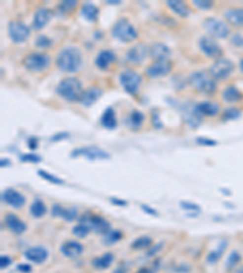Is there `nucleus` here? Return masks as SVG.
Returning a JSON list of instances; mask_svg holds the SVG:
<instances>
[{
  "instance_id": "obj_1",
  "label": "nucleus",
  "mask_w": 243,
  "mask_h": 273,
  "mask_svg": "<svg viewBox=\"0 0 243 273\" xmlns=\"http://www.w3.org/2000/svg\"><path fill=\"white\" fill-rule=\"evenodd\" d=\"M83 63V55L75 46L64 48L56 56L57 68L64 73H75Z\"/></svg>"
},
{
  "instance_id": "obj_2",
  "label": "nucleus",
  "mask_w": 243,
  "mask_h": 273,
  "mask_svg": "<svg viewBox=\"0 0 243 273\" xmlns=\"http://www.w3.org/2000/svg\"><path fill=\"white\" fill-rule=\"evenodd\" d=\"M83 85L78 78L67 77L56 85V93L67 102H79L83 93Z\"/></svg>"
},
{
  "instance_id": "obj_3",
  "label": "nucleus",
  "mask_w": 243,
  "mask_h": 273,
  "mask_svg": "<svg viewBox=\"0 0 243 273\" xmlns=\"http://www.w3.org/2000/svg\"><path fill=\"white\" fill-rule=\"evenodd\" d=\"M189 84L193 90L203 95H211L216 90V80L209 71H196L189 78Z\"/></svg>"
},
{
  "instance_id": "obj_4",
  "label": "nucleus",
  "mask_w": 243,
  "mask_h": 273,
  "mask_svg": "<svg viewBox=\"0 0 243 273\" xmlns=\"http://www.w3.org/2000/svg\"><path fill=\"white\" fill-rule=\"evenodd\" d=\"M111 34L122 43H133L139 36L137 28L127 18H119L118 21H116L111 30Z\"/></svg>"
},
{
  "instance_id": "obj_5",
  "label": "nucleus",
  "mask_w": 243,
  "mask_h": 273,
  "mask_svg": "<svg viewBox=\"0 0 243 273\" xmlns=\"http://www.w3.org/2000/svg\"><path fill=\"white\" fill-rule=\"evenodd\" d=\"M51 57L45 53H31L23 59V66L32 73H40L49 68Z\"/></svg>"
},
{
  "instance_id": "obj_6",
  "label": "nucleus",
  "mask_w": 243,
  "mask_h": 273,
  "mask_svg": "<svg viewBox=\"0 0 243 273\" xmlns=\"http://www.w3.org/2000/svg\"><path fill=\"white\" fill-rule=\"evenodd\" d=\"M203 30H206L208 36L216 39H224L230 34V28L224 21L216 17H208L202 23Z\"/></svg>"
},
{
  "instance_id": "obj_7",
  "label": "nucleus",
  "mask_w": 243,
  "mask_h": 273,
  "mask_svg": "<svg viewBox=\"0 0 243 273\" xmlns=\"http://www.w3.org/2000/svg\"><path fill=\"white\" fill-rule=\"evenodd\" d=\"M119 83L125 92L130 93V95H137L140 90L141 83H142V77L133 69H124L119 74Z\"/></svg>"
},
{
  "instance_id": "obj_8",
  "label": "nucleus",
  "mask_w": 243,
  "mask_h": 273,
  "mask_svg": "<svg viewBox=\"0 0 243 273\" xmlns=\"http://www.w3.org/2000/svg\"><path fill=\"white\" fill-rule=\"evenodd\" d=\"M79 223L88 226L89 230L99 233V235H107L111 231V225L106 218L98 214H84L80 217Z\"/></svg>"
},
{
  "instance_id": "obj_9",
  "label": "nucleus",
  "mask_w": 243,
  "mask_h": 273,
  "mask_svg": "<svg viewBox=\"0 0 243 273\" xmlns=\"http://www.w3.org/2000/svg\"><path fill=\"white\" fill-rule=\"evenodd\" d=\"M235 71V64L231 60L220 59L215 60L214 63L209 67V73L215 80H226Z\"/></svg>"
},
{
  "instance_id": "obj_10",
  "label": "nucleus",
  "mask_w": 243,
  "mask_h": 273,
  "mask_svg": "<svg viewBox=\"0 0 243 273\" xmlns=\"http://www.w3.org/2000/svg\"><path fill=\"white\" fill-rule=\"evenodd\" d=\"M70 157H84L89 160H104L109 159L111 155H109V153H107L106 151L99 148L98 146H87V147H80L73 151V152L70 153Z\"/></svg>"
},
{
  "instance_id": "obj_11",
  "label": "nucleus",
  "mask_w": 243,
  "mask_h": 273,
  "mask_svg": "<svg viewBox=\"0 0 243 273\" xmlns=\"http://www.w3.org/2000/svg\"><path fill=\"white\" fill-rule=\"evenodd\" d=\"M7 33L14 43L22 44L31 35V30L27 25L20 22V21H11L7 26Z\"/></svg>"
},
{
  "instance_id": "obj_12",
  "label": "nucleus",
  "mask_w": 243,
  "mask_h": 273,
  "mask_svg": "<svg viewBox=\"0 0 243 273\" xmlns=\"http://www.w3.org/2000/svg\"><path fill=\"white\" fill-rule=\"evenodd\" d=\"M198 46H200V50L202 51L206 56L209 59L218 60L220 59L221 55H223V50H221V46L216 43V40L210 36L205 35L198 40Z\"/></svg>"
},
{
  "instance_id": "obj_13",
  "label": "nucleus",
  "mask_w": 243,
  "mask_h": 273,
  "mask_svg": "<svg viewBox=\"0 0 243 273\" xmlns=\"http://www.w3.org/2000/svg\"><path fill=\"white\" fill-rule=\"evenodd\" d=\"M173 68V63L171 60H164V61H153L150 66L146 67L145 74L148 78H161L169 74Z\"/></svg>"
},
{
  "instance_id": "obj_14",
  "label": "nucleus",
  "mask_w": 243,
  "mask_h": 273,
  "mask_svg": "<svg viewBox=\"0 0 243 273\" xmlns=\"http://www.w3.org/2000/svg\"><path fill=\"white\" fill-rule=\"evenodd\" d=\"M148 55V48L145 44H135L130 49H128L127 54H125V60L128 63L130 64H141Z\"/></svg>"
},
{
  "instance_id": "obj_15",
  "label": "nucleus",
  "mask_w": 243,
  "mask_h": 273,
  "mask_svg": "<svg viewBox=\"0 0 243 273\" xmlns=\"http://www.w3.org/2000/svg\"><path fill=\"white\" fill-rule=\"evenodd\" d=\"M2 200L15 209H21L26 204V198L14 188H7L2 192Z\"/></svg>"
},
{
  "instance_id": "obj_16",
  "label": "nucleus",
  "mask_w": 243,
  "mask_h": 273,
  "mask_svg": "<svg viewBox=\"0 0 243 273\" xmlns=\"http://www.w3.org/2000/svg\"><path fill=\"white\" fill-rule=\"evenodd\" d=\"M103 96V90L98 87H90L83 91L82 96L79 98V103L84 107H90L94 103L99 101V98Z\"/></svg>"
},
{
  "instance_id": "obj_17",
  "label": "nucleus",
  "mask_w": 243,
  "mask_h": 273,
  "mask_svg": "<svg viewBox=\"0 0 243 273\" xmlns=\"http://www.w3.org/2000/svg\"><path fill=\"white\" fill-rule=\"evenodd\" d=\"M50 18H51V11L50 9L48 7H38L35 14V17H33V23H32V27L35 28V30H40L50 22Z\"/></svg>"
},
{
  "instance_id": "obj_18",
  "label": "nucleus",
  "mask_w": 243,
  "mask_h": 273,
  "mask_svg": "<svg viewBox=\"0 0 243 273\" xmlns=\"http://www.w3.org/2000/svg\"><path fill=\"white\" fill-rule=\"evenodd\" d=\"M148 54L155 61H164V60L171 59L172 50L166 44L155 43L151 45V48H148Z\"/></svg>"
},
{
  "instance_id": "obj_19",
  "label": "nucleus",
  "mask_w": 243,
  "mask_h": 273,
  "mask_svg": "<svg viewBox=\"0 0 243 273\" xmlns=\"http://www.w3.org/2000/svg\"><path fill=\"white\" fill-rule=\"evenodd\" d=\"M49 253L45 248L43 246H32V248L27 249L25 251V257L31 262H35V264H43L48 259Z\"/></svg>"
},
{
  "instance_id": "obj_20",
  "label": "nucleus",
  "mask_w": 243,
  "mask_h": 273,
  "mask_svg": "<svg viewBox=\"0 0 243 273\" xmlns=\"http://www.w3.org/2000/svg\"><path fill=\"white\" fill-rule=\"evenodd\" d=\"M5 225L15 235H22L27 230V225L20 217H17L15 214H11V212L6 214L5 216Z\"/></svg>"
},
{
  "instance_id": "obj_21",
  "label": "nucleus",
  "mask_w": 243,
  "mask_h": 273,
  "mask_svg": "<svg viewBox=\"0 0 243 273\" xmlns=\"http://www.w3.org/2000/svg\"><path fill=\"white\" fill-rule=\"evenodd\" d=\"M52 216L64 218L65 221H73L78 217V210L77 208H64L60 204H55L51 210Z\"/></svg>"
},
{
  "instance_id": "obj_22",
  "label": "nucleus",
  "mask_w": 243,
  "mask_h": 273,
  "mask_svg": "<svg viewBox=\"0 0 243 273\" xmlns=\"http://www.w3.org/2000/svg\"><path fill=\"white\" fill-rule=\"evenodd\" d=\"M83 250H84V248H83L82 244L75 241L65 242L61 245V248H60V251L66 257H69V259H75V257L80 256Z\"/></svg>"
},
{
  "instance_id": "obj_23",
  "label": "nucleus",
  "mask_w": 243,
  "mask_h": 273,
  "mask_svg": "<svg viewBox=\"0 0 243 273\" xmlns=\"http://www.w3.org/2000/svg\"><path fill=\"white\" fill-rule=\"evenodd\" d=\"M116 62V54L111 50H103L98 54L95 59V64L98 68L106 71L111 64Z\"/></svg>"
},
{
  "instance_id": "obj_24",
  "label": "nucleus",
  "mask_w": 243,
  "mask_h": 273,
  "mask_svg": "<svg viewBox=\"0 0 243 273\" xmlns=\"http://www.w3.org/2000/svg\"><path fill=\"white\" fill-rule=\"evenodd\" d=\"M224 17L230 25L243 27V7H231L224 11Z\"/></svg>"
},
{
  "instance_id": "obj_25",
  "label": "nucleus",
  "mask_w": 243,
  "mask_h": 273,
  "mask_svg": "<svg viewBox=\"0 0 243 273\" xmlns=\"http://www.w3.org/2000/svg\"><path fill=\"white\" fill-rule=\"evenodd\" d=\"M166 5L174 12L175 15L177 16L185 18L189 17L191 15V10L190 7L187 6V4L185 1H181V0H168L166 1Z\"/></svg>"
},
{
  "instance_id": "obj_26",
  "label": "nucleus",
  "mask_w": 243,
  "mask_h": 273,
  "mask_svg": "<svg viewBox=\"0 0 243 273\" xmlns=\"http://www.w3.org/2000/svg\"><path fill=\"white\" fill-rule=\"evenodd\" d=\"M145 121V114L138 109H133L125 119V124L130 130H139Z\"/></svg>"
},
{
  "instance_id": "obj_27",
  "label": "nucleus",
  "mask_w": 243,
  "mask_h": 273,
  "mask_svg": "<svg viewBox=\"0 0 243 273\" xmlns=\"http://www.w3.org/2000/svg\"><path fill=\"white\" fill-rule=\"evenodd\" d=\"M196 108H197V111L200 112V114L202 117H214L220 111V106L215 102H211V101H203V102L197 103Z\"/></svg>"
},
{
  "instance_id": "obj_28",
  "label": "nucleus",
  "mask_w": 243,
  "mask_h": 273,
  "mask_svg": "<svg viewBox=\"0 0 243 273\" xmlns=\"http://www.w3.org/2000/svg\"><path fill=\"white\" fill-rule=\"evenodd\" d=\"M101 125L108 130H113L117 127V118H116V112L112 107H107L106 111L104 112V114L101 116L100 119Z\"/></svg>"
},
{
  "instance_id": "obj_29",
  "label": "nucleus",
  "mask_w": 243,
  "mask_h": 273,
  "mask_svg": "<svg viewBox=\"0 0 243 273\" xmlns=\"http://www.w3.org/2000/svg\"><path fill=\"white\" fill-rule=\"evenodd\" d=\"M221 96H223V100L229 103L239 102L243 97L241 91L237 89L236 87H234V85H230V87L225 88V90L223 91V95Z\"/></svg>"
},
{
  "instance_id": "obj_30",
  "label": "nucleus",
  "mask_w": 243,
  "mask_h": 273,
  "mask_svg": "<svg viewBox=\"0 0 243 273\" xmlns=\"http://www.w3.org/2000/svg\"><path fill=\"white\" fill-rule=\"evenodd\" d=\"M114 261L113 253H106L93 260V266L98 270H107Z\"/></svg>"
},
{
  "instance_id": "obj_31",
  "label": "nucleus",
  "mask_w": 243,
  "mask_h": 273,
  "mask_svg": "<svg viewBox=\"0 0 243 273\" xmlns=\"http://www.w3.org/2000/svg\"><path fill=\"white\" fill-rule=\"evenodd\" d=\"M80 14H82V16L84 17L88 22H96L99 17V9L94 4L87 2V4H84L82 6Z\"/></svg>"
},
{
  "instance_id": "obj_32",
  "label": "nucleus",
  "mask_w": 243,
  "mask_h": 273,
  "mask_svg": "<svg viewBox=\"0 0 243 273\" xmlns=\"http://www.w3.org/2000/svg\"><path fill=\"white\" fill-rule=\"evenodd\" d=\"M31 215L35 218L43 217L46 214V205L41 199H35L30 208Z\"/></svg>"
},
{
  "instance_id": "obj_33",
  "label": "nucleus",
  "mask_w": 243,
  "mask_h": 273,
  "mask_svg": "<svg viewBox=\"0 0 243 273\" xmlns=\"http://www.w3.org/2000/svg\"><path fill=\"white\" fill-rule=\"evenodd\" d=\"M152 238L148 236H141L139 238L135 239L132 243V248L135 250H142V249L148 248V246H152Z\"/></svg>"
},
{
  "instance_id": "obj_34",
  "label": "nucleus",
  "mask_w": 243,
  "mask_h": 273,
  "mask_svg": "<svg viewBox=\"0 0 243 273\" xmlns=\"http://www.w3.org/2000/svg\"><path fill=\"white\" fill-rule=\"evenodd\" d=\"M123 238V233L119 231H109L107 235H104V241L106 243V245H113L114 243H117L118 241H121Z\"/></svg>"
},
{
  "instance_id": "obj_35",
  "label": "nucleus",
  "mask_w": 243,
  "mask_h": 273,
  "mask_svg": "<svg viewBox=\"0 0 243 273\" xmlns=\"http://www.w3.org/2000/svg\"><path fill=\"white\" fill-rule=\"evenodd\" d=\"M38 175L40 176L41 179H44V180L50 182V183H52V184H64V180H61V179L57 178V176H55V175H52V174L48 173V171L39 170Z\"/></svg>"
},
{
  "instance_id": "obj_36",
  "label": "nucleus",
  "mask_w": 243,
  "mask_h": 273,
  "mask_svg": "<svg viewBox=\"0 0 243 273\" xmlns=\"http://www.w3.org/2000/svg\"><path fill=\"white\" fill-rule=\"evenodd\" d=\"M225 246H226L225 244H223V245L220 246V249L218 248L216 250L209 253L208 256H207V262H209V264H211V265H214L215 262H218L219 260H220V257L223 256L224 250H225Z\"/></svg>"
},
{
  "instance_id": "obj_37",
  "label": "nucleus",
  "mask_w": 243,
  "mask_h": 273,
  "mask_svg": "<svg viewBox=\"0 0 243 273\" xmlns=\"http://www.w3.org/2000/svg\"><path fill=\"white\" fill-rule=\"evenodd\" d=\"M35 46L39 49H49L50 46H52V40L49 38V36L40 34L36 36Z\"/></svg>"
},
{
  "instance_id": "obj_38",
  "label": "nucleus",
  "mask_w": 243,
  "mask_h": 273,
  "mask_svg": "<svg viewBox=\"0 0 243 273\" xmlns=\"http://www.w3.org/2000/svg\"><path fill=\"white\" fill-rule=\"evenodd\" d=\"M89 232H90L89 227L83 225V223H78V225L74 226L72 230V233L77 237V238H85V237L89 235Z\"/></svg>"
},
{
  "instance_id": "obj_39",
  "label": "nucleus",
  "mask_w": 243,
  "mask_h": 273,
  "mask_svg": "<svg viewBox=\"0 0 243 273\" xmlns=\"http://www.w3.org/2000/svg\"><path fill=\"white\" fill-rule=\"evenodd\" d=\"M240 116H241V111H240L237 107L227 108L224 111V113H223L224 121H234V119L239 118Z\"/></svg>"
},
{
  "instance_id": "obj_40",
  "label": "nucleus",
  "mask_w": 243,
  "mask_h": 273,
  "mask_svg": "<svg viewBox=\"0 0 243 273\" xmlns=\"http://www.w3.org/2000/svg\"><path fill=\"white\" fill-rule=\"evenodd\" d=\"M240 261H241V255L237 253V251H232V253L229 255V259H227L226 261V269H234L235 266H237V264H239Z\"/></svg>"
},
{
  "instance_id": "obj_41",
  "label": "nucleus",
  "mask_w": 243,
  "mask_h": 273,
  "mask_svg": "<svg viewBox=\"0 0 243 273\" xmlns=\"http://www.w3.org/2000/svg\"><path fill=\"white\" fill-rule=\"evenodd\" d=\"M78 6V1H74V0H66V1H62L61 4L59 5V10L61 12H70Z\"/></svg>"
},
{
  "instance_id": "obj_42",
  "label": "nucleus",
  "mask_w": 243,
  "mask_h": 273,
  "mask_svg": "<svg viewBox=\"0 0 243 273\" xmlns=\"http://www.w3.org/2000/svg\"><path fill=\"white\" fill-rule=\"evenodd\" d=\"M20 160L22 163H40L41 162V157L38 154H35V153H27V154H22L20 157Z\"/></svg>"
},
{
  "instance_id": "obj_43",
  "label": "nucleus",
  "mask_w": 243,
  "mask_h": 273,
  "mask_svg": "<svg viewBox=\"0 0 243 273\" xmlns=\"http://www.w3.org/2000/svg\"><path fill=\"white\" fill-rule=\"evenodd\" d=\"M196 7L198 9H202V10H209L210 7H213L214 2L213 1H209V0H193L192 2Z\"/></svg>"
},
{
  "instance_id": "obj_44",
  "label": "nucleus",
  "mask_w": 243,
  "mask_h": 273,
  "mask_svg": "<svg viewBox=\"0 0 243 273\" xmlns=\"http://www.w3.org/2000/svg\"><path fill=\"white\" fill-rule=\"evenodd\" d=\"M231 44L234 46H236V48H239V49H243V36L241 34H235V35H232V38H231Z\"/></svg>"
},
{
  "instance_id": "obj_45",
  "label": "nucleus",
  "mask_w": 243,
  "mask_h": 273,
  "mask_svg": "<svg viewBox=\"0 0 243 273\" xmlns=\"http://www.w3.org/2000/svg\"><path fill=\"white\" fill-rule=\"evenodd\" d=\"M196 142L202 146H207V147H210V146H215L216 145V141H214V140H210L208 139V137H200V139L196 140Z\"/></svg>"
},
{
  "instance_id": "obj_46",
  "label": "nucleus",
  "mask_w": 243,
  "mask_h": 273,
  "mask_svg": "<svg viewBox=\"0 0 243 273\" xmlns=\"http://www.w3.org/2000/svg\"><path fill=\"white\" fill-rule=\"evenodd\" d=\"M181 208L186 210H195V212H200V207L197 204H193V203L189 202H181Z\"/></svg>"
},
{
  "instance_id": "obj_47",
  "label": "nucleus",
  "mask_w": 243,
  "mask_h": 273,
  "mask_svg": "<svg viewBox=\"0 0 243 273\" xmlns=\"http://www.w3.org/2000/svg\"><path fill=\"white\" fill-rule=\"evenodd\" d=\"M11 259H10L7 255H2L1 257H0V267L1 269H6V267H9L10 265H11Z\"/></svg>"
},
{
  "instance_id": "obj_48",
  "label": "nucleus",
  "mask_w": 243,
  "mask_h": 273,
  "mask_svg": "<svg viewBox=\"0 0 243 273\" xmlns=\"http://www.w3.org/2000/svg\"><path fill=\"white\" fill-rule=\"evenodd\" d=\"M69 136V132H59V134L54 135L50 140L54 142H57V141H61V140H64V139H67Z\"/></svg>"
},
{
  "instance_id": "obj_49",
  "label": "nucleus",
  "mask_w": 243,
  "mask_h": 273,
  "mask_svg": "<svg viewBox=\"0 0 243 273\" xmlns=\"http://www.w3.org/2000/svg\"><path fill=\"white\" fill-rule=\"evenodd\" d=\"M17 270L20 272H22V273H31V272H32V267H31L30 265H27V264H20V265H18Z\"/></svg>"
},
{
  "instance_id": "obj_50",
  "label": "nucleus",
  "mask_w": 243,
  "mask_h": 273,
  "mask_svg": "<svg viewBox=\"0 0 243 273\" xmlns=\"http://www.w3.org/2000/svg\"><path fill=\"white\" fill-rule=\"evenodd\" d=\"M141 208H142V210L145 212H147V214H150V215H153V216H157V212L155 209H152V208H148L147 205H141Z\"/></svg>"
},
{
  "instance_id": "obj_51",
  "label": "nucleus",
  "mask_w": 243,
  "mask_h": 273,
  "mask_svg": "<svg viewBox=\"0 0 243 273\" xmlns=\"http://www.w3.org/2000/svg\"><path fill=\"white\" fill-rule=\"evenodd\" d=\"M28 146H30V148H32V150H35V148H36V139H35V137H31V139L28 140Z\"/></svg>"
},
{
  "instance_id": "obj_52",
  "label": "nucleus",
  "mask_w": 243,
  "mask_h": 273,
  "mask_svg": "<svg viewBox=\"0 0 243 273\" xmlns=\"http://www.w3.org/2000/svg\"><path fill=\"white\" fill-rule=\"evenodd\" d=\"M127 267H125V265H119L118 267H117L116 270H114L113 273H127Z\"/></svg>"
},
{
  "instance_id": "obj_53",
  "label": "nucleus",
  "mask_w": 243,
  "mask_h": 273,
  "mask_svg": "<svg viewBox=\"0 0 243 273\" xmlns=\"http://www.w3.org/2000/svg\"><path fill=\"white\" fill-rule=\"evenodd\" d=\"M111 202L113 203V204H116V205H125V204H127V202H125V200L116 199V198H112Z\"/></svg>"
},
{
  "instance_id": "obj_54",
  "label": "nucleus",
  "mask_w": 243,
  "mask_h": 273,
  "mask_svg": "<svg viewBox=\"0 0 243 273\" xmlns=\"http://www.w3.org/2000/svg\"><path fill=\"white\" fill-rule=\"evenodd\" d=\"M137 273H153L152 270L147 269V267H142V269H140L139 271H137Z\"/></svg>"
},
{
  "instance_id": "obj_55",
  "label": "nucleus",
  "mask_w": 243,
  "mask_h": 273,
  "mask_svg": "<svg viewBox=\"0 0 243 273\" xmlns=\"http://www.w3.org/2000/svg\"><path fill=\"white\" fill-rule=\"evenodd\" d=\"M106 4H108V5H119L121 4V0H106Z\"/></svg>"
},
{
  "instance_id": "obj_56",
  "label": "nucleus",
  "mask_w": 243,
  "mask_h": 273,
  "mask_svg": "<svg viewBox=\"0 0 243 273\" xmlns=\"http://www.w3.org/2000/svg\"><path fill=\"white\" fill-rule=\"evenodd\" d=\"M0 165H1V168H5V165H10V160L9 159H1V162H0Z\"/></svg>"
},
{
  "instance_id": "obj_57",
  "label": "nucleus",
  "mask_w": 243,
  "mask_h": 273,
  "mask_svg": "<svg viewBox=\"0 0 243 273\" xmlns=\"http://www.w3.org/2000/svg\"><path fill=\"white\" fill-rule=\"evenodd\" d=\"M240 71L243 73V59L240 61Z\"/></svg>"
},
{
  "instance_id": "obj_58",
  "label": "nucleus",
  "mask_w": 243,
  "mask_h": 273,
  "mask_svg": "<svg viewBox=\"0 0 243 273\" xmlns=\"http://www.w3.org/2000/svg\"><path fill=\"white\" fill-rule=\"evenodd\" d=\"M235 273H243V267H240V269L237 270V271L235 272Z\"/></svg>"
}]
</instances>
